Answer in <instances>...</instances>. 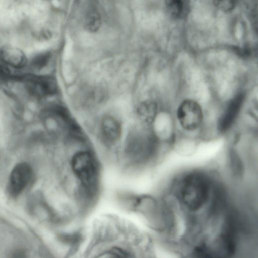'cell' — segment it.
I'll use <instances>...</instances> for the list:
<instances>
[{
  "mask_svg": "<svg viewBox=\"0 0 258 258\" xmlns=\"http://www.w3.org/2000/svg\"><path fill=\"white\" fill-rule=\"evenodd\" d=\"M101 133L105 141L109 143H114L119 139L121 135V125L114 117L106 116L102 119Z\"/></svg>",
  "mask_w": 258,
  "mask_h": 258,
  "instance_id": "9c48e42d",
  "label": "cell"
},
{
  "mask_svg": "<svg viewBox=\"0 0 258 258\" xmlns=\"http://www.w3.org/2000/svg\"><path fill=\"white\" fill-rule=\"evenodd\" d=\"M216 7L224 12H229L235 6V0H214Z\"/></svg>",
  "mask_w": 258,
  "mask_h": 258,
  "instance_id": "9a60e30c",
  "label": "cell"
},
{
  "mask_svg": "<svg viewBox=\"0 0 258 258\" xmlns=\"http://www.w3.org/2000/svg\"><path fill=\"white\" fill-rule=\"evenodd\" d=\"M51 55L49 51H44L36 54L30 60L31 67L37 70L43 69L49 62Z\"/></svg>",
  "mask_w": 258,
  "mask_h": 258,
  "instance_id": "7c38bea8",
  "label": "cell"
},
{
  "mask_svg": "<svg viewBox=\"0 0 258 258\" xmlns=\"http://www.w3.org/2000/svg\"><path fill=\"white\" fill-rule=\"evenodd\" d=\"M246 6L252 10H256L257 8V0H243Z\"/></svg>",
  "mask_w": 258,
  "mask_h": 258,
  "instance_id": "ac0fdd59",
  "label": "cell"
},
{
  "mask_svg": "<svg viewBox=\"0 0 258 258\" xmlns=\"http://www.w3.org/2000/svg\"><path fill=\"white\" fill-rule=\"evenodd\" d=\"M165 4L172 16L176 17L181 14L183 7L182 0H165Z\"/></svg>",
  "mask_w": 258,
  "mask_h": 258,
  "instance_id": "4fadbf2b",
  "label": "cell"
},
{
  "mask_svg": "<svg viewBox=\"0 0 258 258\" xmlns=\"http://www.w3.org/2000/svg\"><path fill=\"white\" fill-rule=\"evenodd\" d=\"M155 143V140L151 135L133 134L128 139L127 149L133 155H144L153 150Z\"/></svg>",
  "mask_w": 258,
  "mask_h": 258,
  "instance_id": "52a82bcc",
  "label": "cell"
},
{
  "mask_svg": "<svg viewBox=\"0 0 258 258\" xmlns=\"http://www.w3.org/2000/svg\"><path fill=\"white\" fill-rule=\"evenodd\" d=\"M179 194L180 201L188 209L197 210L204 205L208 199L209 182L201 174H188L183 179Z\"/></svg>",
  "mask_w": 258,
  "mask_h": 258,
  "instance_id": "6da1fadb",
  "label": "cell"
},
{
  "mask_svg": "<svg viewBox=\"0 0 258 258\" xmlns=\"http://www.w3.org/2000/svg\"><path fill=\"white\" fill-rule=\"evenodd\" d=\"M230 164L233 173L239 176L242 173L243 166L241 161L236 154L232 153L230 155Z\"/></svg>",
  "mask_w": 258,
  "mask_h": 258,
  "instance_id": "5bb4252c",
  "label": "cell"
},
{
  "mask_svg": "<svg viewBox=\"0 0 258 258\" xmlns=\"http://www.w3.org/2000/svg\"><path fill=\"white\" fill-rule=\"evenodd\" d=\"M157 111L156 104L151 101L142 103L138 108L140 118L146 122H151L155 118Z\"/></svg>",
  "mask_w": 258,
  "mask_h": 258,
  "instance_id": "8fae6325",
  "label": "cell"
},
{
  "mask_svg": "<svg viewBox=\"0 0 258 258\" xmlns=\"http://www.w3.org/2000/svg\"><path fill=\"white\" fill-rule=\"evenodd\" d=\"M105 254L115 257H131L130 253L125 250L119 248L114 247L108 250Z\"/></svg>",
  "mask_w": 258,
  "mask_h": 258,
  "instance_id": "2e32d148",
  "label": "cell"
},
{
  "mask_svg": "<svg viewBox=\"0 0 258 258\" xmlns=\"http://www.w3.org/2000/svg\"><path fill=\"white\" fill-rule=\"evenodd\" d=\"M102 24V18L100 13L95 9H91L86 13L84 21L85 30L90 33L97 32Z\"/></svg>",
  "mask_w": 258,
  "mask_h": 258,
  "instance_id": "30bf717a",
  "label": "cell"
},
{
  "mask_svg": "<svg viewBox=\"0 0 258 258\" xmlns=\"http://www.w3.org/2000/svg\"><path fill=\"white\" fill-rule=\"evenodd\" d=\"M71 166L85 188L88 191H93L97 185L98 169L93 155L87 151L79 152L72 158Z\"/></svg>",
  "mask_w": 258,
  "mask_h": 258,
  "instance_id": "7a4b0ae2",
  "label": "cell"
},
{
  "mask_svg": "<svg viewBox=\"0 0 258 258\" xmlns=\"http://www.w3.org/2000/svg\"><path fill=\"white\" fill-rule=\"evenodd\" d=\"M0 58L6 64L20 69L25 67L27 58L20 48L10 45H3L0 48Z\"/></svg>",
  "mask_w": 258,
  "mask_h": 258,
  "instance_id": "ba28073f",
  "label": "cell"
},
{
  "mask_svg": "<svg viewBox=\"0 0 258 258\" xmlns=\"http://www.w3.org/2000/svg\"><path fill=\"white\" fill-rule=\"evenodd\" d=\"M177 117L182 127L188 131L199 127L203 119L201 106L190 99L185 100L180 104L177 110Z\"/></svg>",
  "mask_w": 258,
  "mask_h": 258,
  "instance_id": "277c9868",
  "label": "cell"
},
{
  "mask_svg": "<svg viewBox=\"0 0 258 258\" xmlns=\"http://www.w3.org/2000/svg\"><path fill=\"white\" fill-rule=\"evenodd\" d=\"M12 76L9 69L2 64L0 63V79L6 80L12 79Z\"/></svg>",
  "mask_w": 258,
  "mask_h": 258,
  "instance_id": "e0dca14e",
  "label": "cell"
},
{
  "mask_svg": "<svg viewBox=\"0 0 258 258\" xmlns=\"http://www.w3.org/2000/svg\"><path fill=\"white\" fill-rule=\"evenodd\" d=\"M244 95L239 93L231 100L218 123V130L221 133L227 132L232 125L241 108Z\"/></svg>",
  "mask_w": 258,
  "mask_h": 258,
  "instance_id": "8992f818",
  "label": "cell"
},
{
  "mask_svg": "<svg viewBox=\"0 0 258 258\" xmlns=\"http://www.w3.org/2000/svg\"><path fill=\"white\" fill-rule=\"evenodd\" d=\"M32 176V168L27 163L17 164L10 176L9 190L11 195L14 197L19 195L28 185Z\"/></svg>",
  "mask_w": 258,
  "mask_h": 258,
  "instance_id": "5b68a950",
  "label": "cell"
},
{
  "mask_svg": "<svg viewBox=\"0 0 258 258\" xmlns=\"http://www.w3.org/2000/svg\"><path fill=\"white\" fill-rule=\"evenodd\" d=\"M16 78L24 82L30 93L37 97L50 96L57 91V81L51 76L27 74Z\"/></svg>",
  "mask_w": 258,
  "mask_h": 258,
  "instance_id": "3957f363",
  "label": "cell"
}]
</instances>
